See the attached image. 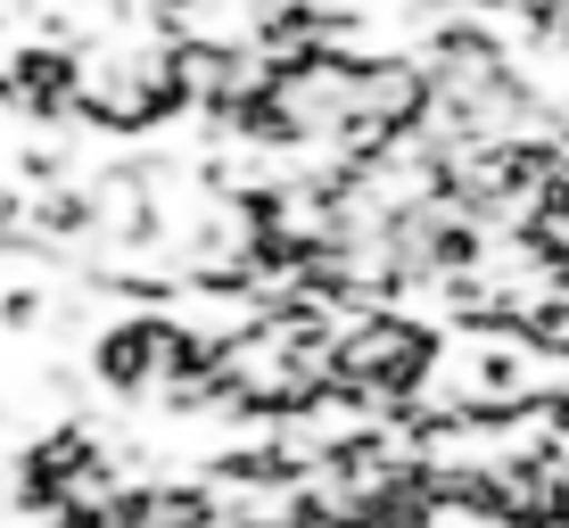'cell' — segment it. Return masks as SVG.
Returning <instances> with one entry per match:
<instances>
[{
  "mask_svg": "<svg viewBox=\"0 0 569 528\" xmlns=\"http://www.w3.org/2000/svg\"><path fill=\"white\" fill-rule=\"evenodd\" d=\"M157 347H166V322H116L100 339V380L108 388H149L157 380Z\"/></svg>",
  "mask_w": 569,
  "mask_h": 528,
  "instance_id": "obj_1",
  "label": "cell"
},
{
  "mask_svg": "<svg viewBox=\"0 0 569 528\" xmlns=\"http://www.w3.org/2000/svg\"><path fill=\"white\" fill-rule=\"evenodd\" d=\"M9 91L17 100H33V108H67L74 100V58H58V50H26L17 58V74H9Z\"/></svg>",
  "mask_w": 569,
  "mask_h": 528,
  "instance_id": "obj_2",
  "label": "cell"
}]
</instances>
